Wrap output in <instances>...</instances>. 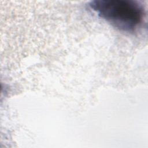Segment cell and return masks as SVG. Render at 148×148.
Wrapping results in <instances>:
<instances>
[{
  "mask_svg": "<svg viewBox=\"0 0 148 148\" xmlns=\"http://www.w3.org/2000/svg\"><path fill=\"white\" fill-rule=\"evenodd\" d=\"M88 5L97 14L114 28L133 32L142 24L145 9L139 2L131 0H95Z\"/></svg>",
  "mask_w": 148,
  "mask_h": 148,
  "instance_id": "6da1fadb",
  "label": "cell"
}]
</instances>
